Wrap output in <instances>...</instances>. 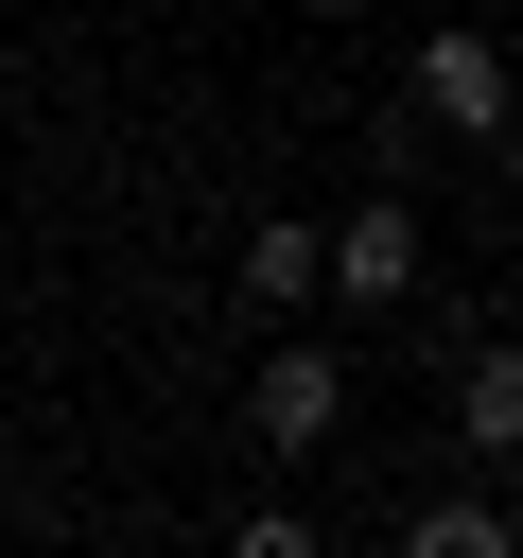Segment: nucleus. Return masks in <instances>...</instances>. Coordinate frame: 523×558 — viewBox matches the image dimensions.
I'll use <instances>...</instances> for the list:
<instances>
[{"mask_svg":"<svg viewBox=\"0 0 523 558\" xmlns=\"http://www.w3.org/2000/svg\"><path fill=\"white\" fill-rule=\"evenodd\" d=\"M401 558H523V523H506L488 488H436V506L401 523Z\"/></svg>","mask_w":523,"mask_h":558,"instance_id":"5","label":"nucleus"},{"mask_svg":"<svg viewBox=\"0 0 523 558\" xmlns=\"http://www.w3.org/2000/svg\"><path fill=\"white\" fill-rule=\"evenodd\" d=\"M314 296V227H244V314H296Z\"/></svg>","mask_w":523,"mask_h":558,"instance_id":"6","label":"nucleus"},{"mask_svg":"<svg viewBox=\"0 0 523 558\" xmlns=\"http://www.w3.org/2000/svg\"><path fill=\"white\" fill-rule=\"evenodd\" d=\"M314 296H349V314H401V296H418V209H401V192H366L349 227H314Z\"/></svg>","mask_w":523,"mask_h":558,"instance_id":"2","label":"nucleus"},{"mask_svg":"<svg viewBox=\"0 0 523 558\" xmlns=\"http://www.w3.org/2000/svg\"><path fill=\"white\" fill-rule=\"evenodd\" d=\"M453 436L471 453H523V349H471L453 366Z\"/></svg>","mask_w":523,"mask_h":558,"instance_id":"4","label":"nucleus"},{"mask_svg":"<svg viewBox=\"0 0 523 558\" xmlns=\"http://www.w3.org/2000/svg\"><path fill=\"white\" fill-rule=\"evenodd\" d=\"M244 436H262V453H331V436H349V366H331V349H262V366H244Z\"/></svg>","mask_w":523,"mask_h":558,"instance_id":"3","label":"nucleus"},{"mask_svg":"<svg viewBox=\"0 0 523 558\" xmlns=\"http://www.w3.org/2000/svg\"><path fill=\"white\" fill-rule=\"evenodd\" d=\"M401 87H418V122H436V140H506V122H523L506 35H418V70H401Z\"/></svg>","mask_w":523,"mask_h":558,"instance_id":"1","label":"nucleus"},{"mask_svg":"<svg viewBox=\"0 0 523 558\" xmlns=\"http://www.w3.org/2000/svg\"><path fill=\"white\" fill-rule=\"evenodd\" d=\"M227 558H331V541H314L296 506H244V523H227Z\"/></svg>","mask_w":523,"mask_h":558,"instance_id":"7","label":"nucleus"}]
</instances>
